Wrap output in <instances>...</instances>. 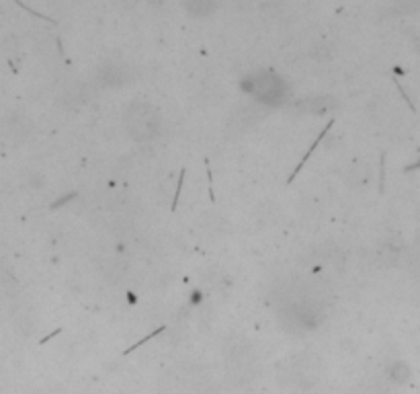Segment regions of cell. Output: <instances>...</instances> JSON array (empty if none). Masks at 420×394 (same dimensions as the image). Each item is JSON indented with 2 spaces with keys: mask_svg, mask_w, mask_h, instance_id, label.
<instances>
[]
</instances>
